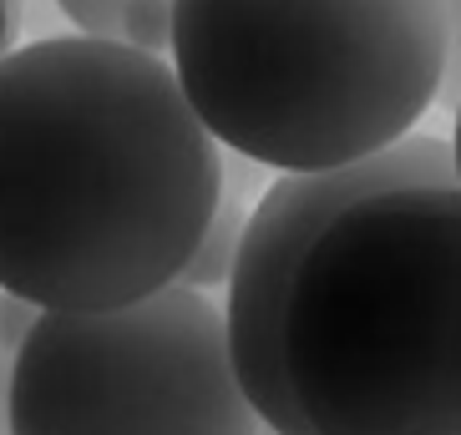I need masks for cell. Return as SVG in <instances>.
Segmentation results:
<instances>
[{
    "label": "cell",
    "mask_w": 461,
    "mask_h": 435,
    "mask_svg": "<svg viewBox=\"0 0 461 435\" xmlns=\"http://www.w3.org/2000/svg\"><path fill=\"white\" fill-rule=\"evenodd\" d=\"M5 41H11V0H0V56H5Z\"/></svg>",
    "instance_id": "obj_10"
},
{
    "label": "cell",
    "mask_w": 461,
    "mask_h": 435,
    "mask_svg": "<svg viewBox=\"0 0 461 435\" xmlns=\"http://www.w3.org/2000/svg\"><path fill=\"white\" fill-rule=\"evenodd\" d=\"M451 167H456V188H461V86H456V132H451Z\"/></svg>",
    "instance_id": "obj_9"
},
{
    "label": "cell",
    "mask_w": 461,
    "mask_h": 435,
    "mask_svg": "<svg viewBox=\"0 0 461 435\" xmlns=\"http://www.w3.org/2000/svg\"><path fill=\"white\" fill-rule=\"evenodd\" d=\"M456 182L451 167V142L426 132H406L385 142L380 152H366L355 163L310 167V173H285L264 198L244 213L239 253L229 269V354L239 369L249 405L274 435H310L304 415L294 410V395L285 385L279 365V319L289 299V273L304 259V248L335 223L339 213L370 192L391 188H441Z\"/></svg>",
    "instance_id": "obj_5"
},
{
    "label": "cell",
    "mask_w": 461,
    "mask_h": 435,
    "mask_svg": "<svg viewBox=\"0 0 461 435\" xmlns=\"http://www.w3.org/2000/svg\"><path fill=\"white\" fill-rule=\"evenodd\" d=\"M173 76L218 147L274 173L416 132L447 86L441 0H173Z\"/></svg>",
    "instance_id": "obj_2"
},
{
    "label": "cell",
    "mask_w": 461,
    "mask_h": 435,
    "mask_svg": "<svg viewBox=\"0 0 461 435\" xmlns=\"http://www.w3.org/2000/svg\"><path fill=\"white\" fill-rule=\"evenodd\" d=\"M56 5L67 11V21L82 36L167 56V41H173V0H56Z\"/></svg>",
    "instance_id": "obj_6"
},
{
    "label": "cell",
    "mask_w": 461,
    "mask_h": 435,
    "mask_svg": "<svg viewBox=\"0 0 461 435\" xmlns=\"http://www.w3.org/2000/svg\"><path fill=\"white\" fill-rule=\"evenodd\" d=\"M447 11V82L461 86V0H441Z\"/></svg>",
    "instance_id": "obj_8"
},
{
    "label": "cell",
    "mask_w": 461,
    "mask_h": 435,
    "mask_svg": "<svg viewBox=\"0 0 461 435\" xmlns=\"http://www.w3.org/2000/svg\"><path fill=\"white\" fill-rule=\"evenodd\" d=\"M223 157L173 61L96 36L0 56V289L107 309L177 279Z\"/></svg>",
    "instance_id": "obj_1"
},
{
    "label": "cell",
    "mask_w": 461,
    "mask_h": 435,
    "mask_svg": "<svg viewBox=\"0 0 461 435\" xmlns=\"http://www.w3.org/2000/svg\"><path fill=\"white\" fill-rule=\"evenodd\" d=\"M239 233H244V203H239V192L223 182V198H218L213 218H208V228L198 233L193 253L183 259V269H177V284H188V289H218V284H229L233 253H239Z\"/></svg>",
    "instance_id": "obj_7"
},
{
    "label": "cell",
    "mask_w": 461,
    "mask_h": 435,
    "mask_svg": "<svg viewBox=\"0 0 461 435\" xmlns=\"http://www.w3.org/2000/svg\"><path fill=\"white\" fill-rule=\"evenodd\" d=\"M208 289L41 309L11 354L5 435H258Z\"/></svg>",
    "instance_id": "obj_4"
},
{
    "label": "cell",
    "mask_w": 461,
    "mask_h": 435,
    "mask_svg": "<svg viewBox=\"0 0 461 435\" xmlns=\"http://www.w3.org/2000/svg\"><path fill=\"white\" fill-rule=\"evenodd\" d=\"M279 365L310 435H461V188L370 192L289 273Z\"/></svg>",
    "instance_id": "obj_3"
}]
</instances>
